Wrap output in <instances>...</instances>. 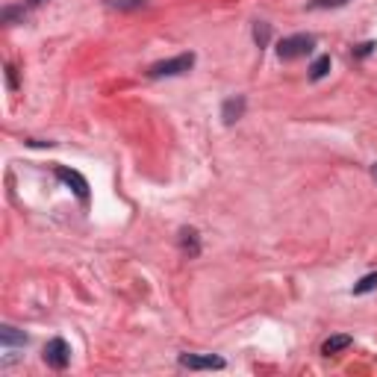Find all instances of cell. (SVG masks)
Segmentation results:
<instances>
[{
  "mask_svg": "<svg viewBox=\"0 0 377 377\" xmlns=\"http://www.w3.org/2000/svg\"><path fill=\"white\" fill-rule=\"evenodd\" d=\"M313 48H316V39L307 36V32H298V36H286L280 44H277V57L280 59H298V57L313 53Z\"/></svg>",
  "mask_w": 377,
  "mask_h": 377,
  "instance_id": "cell-1",
  "label": "cell"
},
{
  "mask_svg": "<svg viewBox=\"0 0 377 377\" xmlns=\"http://www.w3.org/2000/svg\"><path fill=\"white\" fill-rule=\"evenodd\" d=\"M192 65H195V53H180V57H171V59L151 65L148 77H153V80H160V77H177V74H186Z\"/></svg>",
  "mask_w": 377,
  "mask_h": 377,
  "instance_id": "cell-2",
  "label": "cell"
},
{
  "mask_svg": "<svg viewBox=\"0 0 377 377\" xmlns=\"http://www.w3.org/2000/svg\"><path fill=\"white\" fill-rule=\"evenodd\" d=\"M44 362L50 365V369H57V371H62V369H68V362H71V345L65 339H50L48 345H44Z\"/></svg>",
  "mask_w": 377,
  "mask_h": 377,
  "instance_id": "cell-3",
  "label": "cell"
},
{
  "mask_svg": "<svg viewBox=\"0 0 377 377\" xmlns=\"http://www.w3.org/2000/svg\"><path fill=\"white\" fill-rule=\"evenodd\" d=\"M180 365L183 369H192V371H218V369H224V360L221 357H213V354H180Z\"/></svg>",
  "mask_w": 377,
  "mask_h": 377,
  "instance_id": "cell-4",
  "label": "cell"
},
{
  "mask_svg": "<svg viewBox=\"0 0 377 377\" xmlns=\"http://www.w3.org/2000/svg\"><path fill=\"white\" fill-rule=\"evenodd\" d=\"M57 177H59L65 186L74 188L80 201H86V197H88V183H86V177H83L80 171H71V168H65V165H59V168H57Z\"/></svg>",
  "mask_w": 377,
  "mask_h": 377,
  "instance_id": "cell-5",
  "label": "cell"
},
{
  "mask_svg": "<svg viewBox=\"0 0 377 377\" xmlns=\"http://www.w3.org/2000/svg\"><path fill=\"white\" fill-rule=\"evenodd\" d=\"M242 115H245V97L242 95L230 97V101H224V106H221V118H224V124H233V121H239Z\"/></svg>",
  "mask_w": 377,
  "mask_h": 377,
  "instance_id": "cell-6",
  "label": "cell"
},
{
  "mask_svg": "<svg viewBox=\"0 0 377 377\" xmlns=\"http://www.w3.org/2000/svg\"><path fill=\"white\" fill-rule=\"evenodd\" d=\"M351 336H345V334H339V336H330L325 345H321V354L325 357H334V354H339V351H345V348H351Z\"/></svg>",
  "mask_w": 377,
  "mask_h": 377,
  "instance_id": "cell-7",
  "label": "cell"
},
{
  "mask_svg": "<svg viewBox=\"0 0 377 377\" xmlns=\"http://www.w3.org/2000/svg\"><path fill=\"white\" fill-rule=\"evenodd\" d=\"M180 248L186 257H197V253H201V242H197L195 230H180Z\"/></svg>",
  "mask_w": 377,
  "mask_h": 377,
  "instance_id": "cell-8",
  "label": "cell"
},
{
  "mask_svg": "<svg viewBox=\"0 0 377 377\" xmlns=\"http://www.w3.org/2000/svg\"><path fill=\"white\" fill-rule=\"evenodd\" d=\"M0 342L9 348V345H27V336L24 334H18L15 327H9V325H3L0 327Z\"/></svg>",
  "mask_w": 377,
  "mask_h": 377,
  "instance_id": "cell-9",
  "label": "cell"
},
{
  "mask_svg": "<svg viewBox=\"0 0 377 377\" xmlns=\"http://www.w3.org/2000/svg\"><path fill=\"white\" fill-rule=\"evenodd\" d=\"M377 289V271H371V274H365L362 280L354 286V295H369V292H374Z\"/></svg>",
  "mask_w": 377,
  "mask_h": 377,
  "instance_id": "cell-10",
  "label": "cell"
},
{
  "mask_svg": "<svg viewBox=\"0 0 377 377\" xmlns=\"http://www.w3.org/2000/svg\"><path fill=\"white\" fill-rule=\"evenodd\" d=\"M327 71H330V57H318L313 65H309V77H313V80H321Z\"/></svg>",
  "mask_w": 377,
  "mask_h": 377,
  "instance_id": "cell-11",
  "label": "cell"
},
{
  "mask_svg": "<svg viewBox=\"0 0 377 377\" xmlns=\"http://www.w3.org/2000/svg\"><path fill=\"white\" fill-rule=\"evenodd\" d=\"M269 39H271V27H269V24H262V21H260V24L253 27V41H257L260 48H265V44H269Z\"/></svg>",
  "mask_w": 377,
  "mask_h": 377,
  "instance_id": "cell-12",
  "label": "cell"
},
{
  "mask_svg": "<svg viewBox=\"0 0 377 377\" xmlns=\"http://www.w3.org/2000/svg\"><path fill=\"white\" fill-rule=\"evenodd\" d=\"M348 0H309V9H336V6H345Z\"/></svg>",
  "mask_w": 377,
  "mask_h": 377,
  "instance_id": "cell-13",
  "label": "cell"
},
{
  "mask_svg": "<svg viewBox=\"0 0 377 377\" xmlns=\"http://www.w3.org/2000/svg\"><path fill=\"white\" fill-rule=\"evenodd\" d=\"M109 6H115V9H142L145 6V0H109Z\"/></svg>",
  "mask_w": 377,
  "mask_h": 377,
  "instance_id": "cell-14",
  "label": "cell"
},
{
  "mask_svg": "<svg viewBox=\"0 0 377 377\" xmlns=\"http://www.w3.org/2000/svg\"><path fill=\"white\" fill-rule=\"evenodd\" d=\"M18 15L24 18V9H3V21H6V24H12V21H15Z\"/></svg>",
  "mask_w": 377,
  "mask_h": 377,
  "instance_id": "cell-15",
  "label": "cell"
},
{
  "mask_svg": "<svg viewBox=\"0 0 377 377\" xmlns=\"http://www.w3.org/2000/svg\"><path fill=\"white\" fill-rule=\"evenodd\" d=\"M377 48L374 41H365V44H360V50H357V57H369V53Z\"/></svg>",
  "mask_w": 377,
  "mask_h": 377,
  "instance_id": "cell-16",
  "label": "cell"
},
{
  "mask_svg": "<svg viewBox=\"0 0 377 377\" xmlns=\"http://www.w3.org/2000/svg\"><path fill=\"white\" fill-rule=\"evenodd\" d=\"M6 77H9V86L15 88V68H12V65H9V68H6Z\"/></svg>",
  "mask_w": 377,
  "mask_h": 377,
  "instance_id": "cell-17",
  "label": "cell"
},
{
  "mask_svg": "<svg viewBox=\"0 0 377 377\" xmlns=\"http://www.w3.org/2000/svg\"><path fill=\"white\" fill-rule=\"evenodd\" d=\"M371 174H374V180H377V162H374V168H371Z\"/></svg>",
  "mask_w": 377,
  "mask_h": 377,
  "instance_id": "cell-18",
  "label": "cell"
},
{
  "mask_svg": "<svg viewBox=\"0 0 377 377\" xmlns=\"http://www.w3.org/2000/svg\"><path fill=\"white\" fill-rule=\"evenodd\" d=\"M32 3H44V0H32Z\"/></svg>",
  "mask_w": 377,
  "mask_h": 377,
  "instance_id": "cell-19",
  "label": "cell"
}]
</instances>
